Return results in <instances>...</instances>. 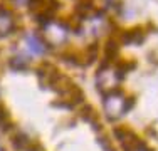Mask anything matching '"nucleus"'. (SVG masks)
I'll return each instance as SVG.
<instances>
[{
    "label": "nucleus",
    "mask_w": 158,
    "mask_h": 151,
    "mask_svg": "<svg viewBox=\"0 0 158 151\" xmlns=\"http://www.w3.org/2000/svg\"><path fill=\"white\" fill-rule=\"evenodd\" d=\"M91 9H93V2H91V0H82V2L77 5V12H81V14L89 12Z\"/></svg>",
    "instance_id": "nucleus-8"
},
{
    "label": "nucleus",
    "mask_w": 158,
    "mask_h": 151,
    "mask_svg": "<svg viewBox=\"0 0 158 151\" xmlns=\"http://www.w3.org/2000/svg\"><path fill=\"white\" fill-rule=\"evenodd\" d=\"M27 145H31V141H29L25 136L20 134V136H15V138H14V146H15L17 149H25Z\"/></svg>",
    "instance_id": "nucleus-7"
},
{
    "label": "nucleus",
    "mask_w": 158,
    "mask_h": 151,
    "mask_svg": "<svg viewBox=\"0 0 158 151\" xmlns=\"http://www.w3.org/2000/svg\"><path fill=\"white\" fill-rule=\"evenodd\" d=\"M118 52H119V42H118V39H116V37L108 39L106 44H104V59L111 62V60L118 55Z\"/></svg>",
    "instance_id": "nucleus-3"
},
{
    "label": "nucleus",
    "mask_w": 158,
    "mask_h": 151,
    "mask_svg": "<svg viewBox=\"0 0 158 151\" xmlns=\"http://www.w3.org/2000/svg\"><path fill=\"white\" fill-rule=\"evenodd\" d=\"M27 42H29V45H31V51L34 52V54H42V52L46 51L44 44L40 42V40L37 39L35 35H29V37H27Z\"/></svg>",
    "instance_id": "nucleus-6"
},
{
    "label": "nucleus",
    "mask_w": 158,
    "mask_h": 151,
    "mask_svg": "<svg viewBox=\"0 0 158 151\" xmlns=\"http://www.w3.org/2000/svg\"><path fill=\"white\" fill-rule=\"evenodd\" d=\"M119 35H121V42L123 44H141L143 40H145L146 34L141 27H135V29L121 32Z\"/></svg>",
    "instance_id": "nucleus-2"
},
{
    "label": "nucleus",
    "mask_w": 158,
    "mask_h": 151,
    "mask_svg": "<svg viewBox=\"0 0 158 151\" xmlns=\"http://www.w3.org/2000/svg\"><path fill=\"white\" fill-rule=\"evenodd\" d=\"M140 151H150V149H146V148H145V149H140Z\"/></svg>",
    "instance_id": "nucleus-9"
},
{
    "label": "nucleus",
    "mask_w": 158,
    "mask_h": 151,
    "mask_svg": "<svg viewBox=\"0 0 158 151\" xmlns=\"http://www.w3.org/2000/svg\"><path fill=\"white\" fill-rule=\"evenodd\" d=\"M81 114H82V118L88 121V123H91L96 129H98V128H101V124H98V121H96L98 119V114H96V111L91 108V106H86V108L81 111Z\"/></svg>",
    "instance_id": "nucleus-5"
},
{
    "label": "nucleus",
    "mask_w": 158,
    "mask_h": 151,
    "mask_svg": "<svg viewBox=\"0 0 158 151\" xmlns=\"http://www.w3.org/2000/svg\"><path fill=\"white\" fill-rule=\"evenodd\" d=\"M0 151H3V149H2V146H0Z\"/></svg>",
    "instance_id": "nucleus-10"
},
{
    "label": "nucleus",
    "mask_w": 158,
    "mask_h": 151,
    "mask_svg": "<svg viewBox=\"0 0 158 151\" xmlns=\"http://www.w3.org/2000/svg\"><path fill=\"white\" fill-rule=\"evenodd\" d=\"M125 101L126 97H123L121 89H114L110 91V94H104V111H106L108 118L116 119L125 114Z\"/></svg>",
    "instance_id": "nucleus-1"
},
{
    "label": "nucleus",
    "mask_w": 158,
    "mask_h": 151,
    "mask_svg": "<svg viewBox=\"0 0 158 151\" xmlns=\"http://www.w3.org/2000/svg\"><path fill=\"white\" fill-rule=\"evenodd\" d=\"M82 64L84 66H89V64H93L94 60L98 59V44H91L89 47H86L84 51V57H82Z\"/></svg>",
    "instance_id": "nucleus-4"
}]
</instances>
